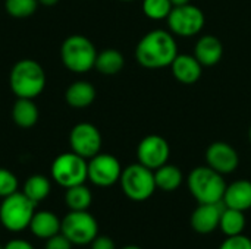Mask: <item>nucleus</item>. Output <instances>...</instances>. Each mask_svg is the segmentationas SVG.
I'll list each match as a JSON object with an SVG mask.
<instances>
[{"label":"nucleus","mask_w":251,"mask_h":249,"mask_svg":"<svg viewBox=\"0 0 251 249\" xmlns=\"http://www.w3.org/2000/svg\"><path fill=\"white\" fill-rule=\"evenodd\" d=\"M178 56L176 41L172 32L165 29H154L147 32L137 44L135 59L147 69H162L172 65Z\"/></svg>","instance_id":"1"},{"label":"nucleus","mask_w":251,"mask_h":249,"mask_svg":"<svg viewBox=\"0 0 251 249\" xmlns=\"http://www.w3.org/2000/svg\"><path fill=\"white\" fill-rule=\"evenodd\" d=\"M9 85L16 98H35L46 87V72L32 59L16 62L9 75Z\"/></svg>","instance_id":"2"},{"label":"nucleus","mask_w":251,"mask_h":249,"mask_svg":"<svg viewBox=\"0 0 251 249\" xmlns=\"http://www.w3.org/2000/svg\"><path fill=\"white\" fill-rule=\"evenodd\" d=\"M187 186L199 204L222 203L226 189L224 175L218 173L209 166H199L193 169L187 178Z\"/></svg>","instance_id":"3"},{"label":"nucleus","mask_w":251,"mask_h":249,"mask_svg":"<svg viewBox=\"0 0 251 249\" xmlns=\"http://www.w3.org/2000/svg\"><path fill=\"white\" fill-rule=\"evenodd\" d=\"M34 213L35 204L24 192L18 191L1 200L0 225L9 232L19 233L29 227Z\"/></svg>","instance_id":"4"},{"label":"nucleus","mask_w":251,"mask_h":249,"mask_svg":"<svg viewBox=\"0 0 251 249\" xmlns=\"http://www.w3.org/2000/svg\"><path fill=\"white\" fill-rule=\"evenodd\" d=\"M60 57L66 69L74 73H85L96 65L97 50L84 35H69L60 48Z\"/></svg>","instance_id":"5"},{"label":"nucleus","mask_w":251,"mask_h":249,"mask_svg":"<svg viewBox=\"0 0 251 249\" xmlns=\"http://www.w3.org/2000/svg\"><path fill=\"white\" fill-rule=\"evenodd\" d=\"M119 183L126 198L137 203L149 200L157 189L154 182V172L141 163L129 164L128 167L122 169Z\"/></svg>","instance_id":"6"},{"label":"nucleus","mask_w":251,"mask_h":249,"mask_svg":"<svg viewBox=\"0 0 251 249\" xmlns=\"http://www.w3.org/2000/svg\"><path fill=\"white\" fill-rule=\"evenodd\" d=\"M50 173L53 181L65 189L81 185L88 179V161L74 151L63 153L53 160Z\"/></svg>","instance_id":"7"},{"label":"nucleus","mask_w":251,"mask_h":249,"mask_svg":"<svg viewBox=\"0 0 251 249\" xmlns=\"http://www.w3.org/2000/svg\"><path fill=\"white\" fill-rule=\"evenodd\" d=\"M60 232L72 242V245L84 247L90 245L99 235V223L96 217L91 213H88V210H69V213L62 219Z\"/></svg>","instance_id":"8"},{"label":"nucleus","mask_w":251,"mask_h":249,"mask_svg":"<svg viewBox=\"0 0 251 249\" xmlns=\"http://www.w3.org/2000/svg\"><path fill=\"white\" fill-rule=\"evenodd\" d=\"M166 21L172 34L187 38L197 35L203 29L206 18L200 7L188 3L184 6L172 7Z\"/></svg>","instance_id":"9"},{"label":"nucleus","mask_w":251,"mask_h":249,"mask_svg":"<svg viewBox=\"0 0 251 249\" xmlns=\"http://www.w3.org/2000/svg\"><path fill=\"white\" fill-rule=\"evenodd\" d=\"M122 166L112 154L99 153L88 160V181L100 188H109L119 182Z\"/></svg>","instance_id":"10"},{"label":"nucleus","mask_w":251,"mask_h":249,"mask_svg":"<svg viewBox=\"0 0 251 249\" xmlns=\"http://www.w3.org/2000/svg\"><path fill=\"white\" fill-rule=\"evenodd\" d=\"M69 145L75 154L90 160L101 150V134L93 123H78L71 129Z\"/></svg>","instance_id":"11"},{"label":"nucleus","mask_w":251,"mask_h":249,"mask_svg":"<svg viewBox=\"0 0 251 249\" xmlns=\"http://www.w3.org/2000/svg\"><path fill=\"white\" fill-rule=\"evenodd\" d=\"M171 156L169 142L160 135H147L137 147L138 163L151 169L153 172L166 164Z\"/></svg>","instance_id":"12"},{"label":"nucleus","mask_w":251,"mask_h":249,"mask_svg":"<svg viewBox=\"0 0 251 249\" xmlns=\"http://www.w3.org/2000/svg\"><path fill=\"white\" fill-rule=\"evenodd\" d=\"M207 166L221 175H229L237 170L240 164V157L237 150L224 141L212 142L206 150Z\"/></svg>","instance_id":"13"},{"label":"nucleus","mask_w":251,"mask_h":249,"mask_svg":"<svg viewBox=\"0 0 251 249\" xmlns=\"http://www.w3.org/2000/svg\"><path fill=\"white\" fill-rule=\"evenodd\" d=\"M225 205L224 203H213V204H199V207L191 214V227L200 235H210L213 233L221 223V216Z\"/></svg>","instance_id":"14"},{"label":"nucleus","mask_w":251,"mask_h":249,"mask_svg":"<svg viewBox=\"0 0 251 249\" xmlns=\"http://www.w3.org/2000/svg\"><path fill=\"white\" fill-rule=\"evenodd\" d=\"M171 69L178 82L184 85H193L201 78L203 66L191 54H178L171 65Z\"/></svg>","instance_id":"15"},{"label":"nucleus","mask_w":251,"mask_h":249,"mask_svg":"<svg viewBox=\"0 0 251 249\" xmlns=\"http://www.w3.org/2000/svg\"><path fill=\"white\" fill-rule=\"evenodd\" d=\"M224 205L228 208L247 211L251 208V182L241 179L235 181L231 185H226L224 200Z\"/></svg>","instance_id":"16"},{"label":"nucleus","mask_w":251,"mask_h":249,"mask_svg":"<svg viewBox=\"0 0 251 249\" xmlns=\"http://www.w3.org/2000/svg\"><path fill=\"white\" fill-rule=\"evenodd\" d=\"M224 56V45L221 40L215 35H203L196 43L194 57L201 63V66H215L221 62Z\"/></svg>","instance_id":"17"},{"label":"nucleus","mask_w":251,"mask_h":249,"mask_svg":"<svg viewBox=\"0 0 251 249\" xmlns=\"http://www.w3.org/2000/svg\"><path fill=\"white\" fill-rule=\"evenodd\" d=\"M60 226H62V219H59L53 211L41 210L34 213L28 229L35 238L46 241L60 233Z\"/></svg>","instance_id":"18"},{"label":"nucleus","mask_w":251,"mask_h":249,"mask_svg":"<svg viewBox=\"0 0 251 249\" xmlns=\"http://www.w3.org/2000/svg\"><path fill=\"white\" fill-rule=\"evenodd\" d=\"M65 100L74 109H85L96 100V88L88 81H75L66 88Z\"/></svg>","instance_id":"19"},{"label":"nucleus","mask_w":251,"mask_h":249,"mask_svg":"<svg viewBox=\"0 0 251 249\" xmlns=\"http://www.w3.org/2000/svg\"><path fill=\"white\" fill-rule=\"evenodd\" d=\"M40 117V112L32 98H18L12 107V119L19 128H32Z\"/></svg>","instance_id":"20"},{"label":"nucleus","mask_w":251,"mask_h":249,"mask_svg":"<svg viewBox=\"0 0 251 249\" xmlns=\"http://www.w3.org/2000/svg\"><path fill=\"white\" fill-rule=\"evenodd\" d=\"M125 65V59L124 54L116 50V48H106L100 53H97L96 57V65L94 68L106 76H112L116 75L122 70Z\"/></svg>","instance_id":"21"},{"label":"nucleus","mask_w":251,"mask_h":249,"mask_svg":"<svg viewBox=\"0 0 251 249\" xmlns=\"http://www.w3.org/2000/svg\"><path fill=\"white\" fill-rule=\"evenodd\" d=\"M182 172L181 169H178L174 164H163L159 169L154 170V182H156V188H159L160 191L165 192H172L175 189H178L182 183Z\"/></svg>","instance_id":"22"},{"label":"nucleus","mask_w":251,"mask_h":249,"mask_svg":"<svg viewBox=\"0 0 251 249\" xmlns=\"http://www.w3.org/2000/svg\"><path fill=\"white\" fill-rule=\"evenodd\" d=\"M22 192H24L34 204H38V203L44 201V200L50 195V192H51L50 179L46 178L44 175H32V176H29V178L25 181Z\"/></svg>","instance_id":"23"},{"label":"nucleus","mask_w":251,"mask_h":249,"mask_svg":"<svg viewBox=\"0 0 251 249\" xmlns=\"http://www.w3.org/2000/svg\"><path fill=\"white\" fill-rule=\"evenodd\" d=\"M93 203V194L91 191L84 185H75L71 188H66L65 192V204L72 211H84L88 210Z\"/></svg>","instance_id":"24"},{"label":"nucleus","mask_w":251,"mask_h":249,"mask_svg":"<svg viewBox=\"0 0 251 249\" xmlns=\"http://www.w3.org/2000/svg\"><path fill=\"white\" fill-rule=\"evenodd\" d=\"M219 227L225 236H237L241 235L246 229V216L244 211L234 210L225 207L221 216Z\"/></svg>","instance_id":"25"},{"label":"nucleus","mask_w":251,"mask_h":249,"mask_svg":"<svg viewBox=\"0 0 251 249\" xmlns=\"http://www.w3.org/2000/svg\"><path fill=\"white\" fill-rule=\"evenodd\" d=\"M171 0H143V12L153 21L166 19L172 10Z\"/></svg>","instance_id":"26"},{"label":"nucleus","mask_w":251,"mask_h":249,"mask_svg":"<svg viewBox=\"0 0 251 249\" xmlns=\"http://www.w3.org/2000/svg\"><path fill=\"white\" fill-rule=\"evenodd\" d=\"M38 6V0H4V9L12 18H28Z\"/></svg>","instance_id":"27"},{"label":"nucleus","mask_w":251,"mask_h":249,"mask_svg":"<svg viewBox=\"0 0 251 249\" xmlns=\"http://www.w3.org/2000/svg\"><path fill=\"white\" fill-rule=\"evenodd\" d=\"M18 186H19V182L15 173L4 167H0V198L3 200L18 192Z\"/></svg>","instance_id":"28"},{"label":"nucleus","mask_w":251,"mask_h":249,"mask_svg":"<svg viewBox=\"0 0 251 249\" xmlns=\"http://www.w3.org/2000/svg\"><path fill=\"white\" fill-rule=\"evenodd\" d=\"M219 249H251V239L243 233L237 236H226Z\"/></svg>","instance_id":"29"},{"label":"nucleus","mask_w":251,"mask_h":249,"mask_svg":"<svg viewBox=\"0 0 251 249\" xmlns=\"http://www.w3.org/2000/svg\"><path fill=\"white\" fill-rule=\"evenodd\" d=\"M72 242L60 232L49 239H46L44 249H72Z\"/></svg>","instance_id":"30"},{"label":"nucleus","mask_w":251,"mask_h":249,"mask_svg":"<svg viewBox=\"0 0 251 249\" xmlns=\"http://www.w3.org/2000/svg\"><path fill=\"white\" fill-rule=\"evenodd\" d=\"M90 247H91V249H116L115 242H113L112 238H109V236H99V235L94 238V241L90 244Z\"/></svg>","instance_id":"31"},{"label":"nucleus","mask_w":251,"mask_h":249,"mask_svg":"<svg viewBox=\"0 0 251 249\" xmlns=\"http://www.w3.org/2000/svg\"><path fill=\"white\" fill-rule=\"evenodd\" d=\"M4 249H35L34 245L25 239H10L6 245Z\"/></svg>","instance_id":"32"},{"label":"nucleus","mask_w":251,"mask_h":249,"mask_svg":"<svg viewBox=\"0 0 251 249\" xmlns=\"http://www.w3.org/2000/svg\"><path fill=\"white\" fill-rule=\"evenodd\" d=\"M57 3L59 0H38V4H43V6H54Z\"/></svg>","instance_id":"33"},{"label":"nucleus","mask_w":251,"mask_h":249,"mask_svg":"<svg viewBox=\"0 0 251 249\" xmlns=\"http://www.w3.org/2000/svg\"><path fill=\"white\" fill-rule=\"evenodd\" d=\"M171 3H172V6L175 7V6H184V4H188V3H191V0H171Z\"/></svg>","instance_id":"34"},{"label":"nucleus","mask_w":251,"mask_h":249,"mask_svg":"<svg viewBox=\"0 0 251 249\" xmlns=\"http://www.w3.org/2000/svg\"><path fill=\"white\" fill-rule=\"evenodd\" d=\"M122 249H143V248H140V247H137V245H126V247H124Z\"/></svg>","instance_id":"35"},{"label":"nucleus","mask_w":251,"mask_h":249,"mask_svg":"<svg viewBox=\"0 0 251 249\" xmlns=\"http://www.w3.org/2000/svg\"><path fill=\"white\" fill-rule=\"evenodd\" d=\"M249 139H250V142H251V126H250V129H249Z\"/></svg>","instance_id":"36"},{"label":"nucleus","mask_w":251,"mask_h":249,"mask_svg":"<svg viewBox=\"0 0 251 249\" xmlns=\"http://www.w3.org/2000/svg\"><path fill=\"white\" fill-rule=\"evenodd\" d=\"M0 249H4V245H0Z\"/></svg>","instance_id":"37"},{"label":"nucleus","mask_w":251,"mask_h":249,"mask_svg":"<svg viewBox=\"0 0 251 249\" xmlns=\"http://www.w3.org/2000/svg\"><path fill=\"white\" fill-rule=\"evenodd\" d=\"M121 1H132V0H121Z\"/></svg>","instance_id":"38"}]
</instances>
